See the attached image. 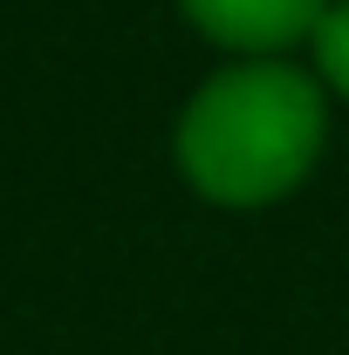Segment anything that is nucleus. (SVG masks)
<instances>
[{
	"label": "nucleus",
	"mask_w": 349,
	"mask_h": 355,
	"mask_svg": "<svg viewBox=\"0 0 349 355\" xmlns=\"http://www.w3.org/2000/svg\"><path fill=\"white\" fill-rule=\"evenodd\" d=\"M322 150V96L288 62L226 69L178 123V164L219 205H261L288 191Z\"/></svg>",
	"instance_id": "f257e3e1"
},
{
	"label": "nucleus",
	"mask_w": 349,
	"mask_h": 355,
	"mask_svg": "<svg viewBox=\"0 0 349 355\" xmlns=\"http://www.w3.org/2000/svg\"><path fill=\"white\" fill-rule=\"evenodd\" d=\"M185 14L226 48H281L295 35H315L329 7L322 0H185Z\"/></svg>",
	"instance_id": "f03ea898"
},
{
	"label": "nucleus",
	"mask_w": 349,
	"mask_h": 355,
	"mask_svg": "<svg viewBox=\"0 0 349 355\" xmlns=\"http://www.w3.org/2000/svg\"><path fill=\"white\" fill-rule=\"evenodd\" d=\"M315 55H322V76L349 96V0L315 21Z\"/></svg>",
	"instance_id": "7ed1b4c3"
}]
</instances>
